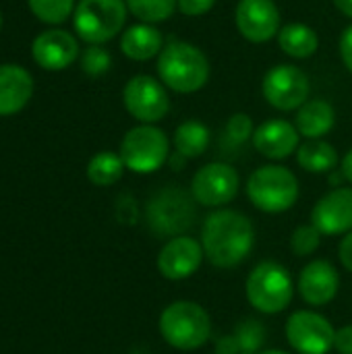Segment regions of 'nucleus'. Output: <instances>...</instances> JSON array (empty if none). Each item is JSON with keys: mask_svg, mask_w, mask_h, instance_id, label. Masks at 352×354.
<instances>
[{"mask_svg": "<svg viewBox=\"0 0 352 354\" xmlns=\"http://www.w3.org/2000/svg\"><path fill=\"white\" fill-rule=\"evenodd\" d=\"M301 133L297 127L282 118L261 122L253 133V147L268 160H286L297 153Z\"/></svg>", "mask_w": 352, "mask_h": 354, "instance_id": "obj_18", "label": "nucleus"}, {"mask_svg": "<svg viewBox=\"0 0 352 354\" xmlns=\"http://www.w3.org/2000/svg\"><path fill=\"white\" fill-rule=\"evenodd\" d=\"M286 340L299 354H328L334 348L336 330L317 311H295L286 322Z\"/></svg>", "mask_w": 352, "mask_h": 354, "instance_id": "obj_11", "label": "nucleus"}, {"mask_svg": "<svg viewBox=\"0 0 352 354\" xmlns=\"http://www.w3.org/2000/svg\"><path fill=\"white\" fill-rule=\"evenodd\" d=\"M158 75L168 89L195 93L210 79V60L195 44L170 39L158 56Z\"/></svg>", "mask_w": 352, "mask_h": 354, "instance_id": "obj_2", "label": "nucleus"}, {"mask_svg": "<svg viewBox=\"0 0 352 354\" xmlns=\"http://www.w3.org/2000/svg\"><path fill=\"white\" fill-rule=\"evenodd\" d=\"M239 172L224 162L201 166L191 180V195L203 207L228 205L239 193Z\"/></svg>", "mask_w": 352, "mask_h": 354, "instance_id": "obj_12", "label": "nucleus"}, {"mask_svg": "<svg viewBox=\"0 0 352 354\" xmlns=\"http://www.w3.org/2000/svg\"><path fill=\"white\" fill-rule=\"evenodd\" d=\"M112 66V56L106 48L102 46H89L81 54V68L89 77H100L108 73Z\"/></svg>", "mask_w": 352, "mask_h": 354, "instance_id": "obj_30", "label": "nucleus"}, {"mask_svg": "<svg viewBox=\"0 0 352 354\" xmlns=\"http://www.w3.org/2000/svg\"><path fill=\"white\" fill-rule=\"evenodd\" d=\"M29 10L48 25L64 23L75 12V0H27Z\"/></svg>", "mask_w": 352, "mask_h": 354, "instance_id": "obj_27", "label": "nucleus"}, {"mask_svg": "<svg viewBox=\"0 0 352 354\" xmlns=\"http://www.w3.org/2000/svg\"><path fill=\"white\" fill-rule=\"evenodd\" d=\"M131 15H135L141 23H160L174 15L178 8L176 0H124Z\"/></svg>", "mask_w": 352, "mask_h": 354, "instance_id": "obj_26", "label": "nucleus"}, {"mask_svg": "<svg viewBox=\"0 0 352 354\" xmlns=\"http://www.w3.org/2000/svg\"><path fill=\"white\" fill-rule=\"evenodd\" d=\"M259 354H288V353H284V351H263V353H259Z\"/></svg>", "mask_w": 352, "mask_h": 354, "instance_id": "obj_37", "label": "nucleus"}, {"mask_svg": "<svg viewBox=\"0 0 352 354\" xmlns=\"http://www.w3.org/2000/svg\"><path fill=\"white\" fill-rule=\"evenodd\" d=\"M311 224L328 236L352 232V189L336 187L311 209Z\"/></svg>", "mask_w": 352, "mask_h": 354, "instance_id": "obj_15", "label": "nucleus"}, {"mask_svg": "<svg viewBox=\"0 0 352 354\" xmlns=\"http://www.w3.org/2000/svg\"><path fill=\"white\" fill-rule=\"evenodd\" d=\"M334 4H336V8H338L344 17L352 19V0H334Z\"/></svg>", "mask_w": 352, "mask_h": 354, "instance_id": "obj_36", "label": "nucleus"}, {"mask_svg": "<svg viewBox=\"0 0 352 354\" xmlns=\"http://www.w3.org/2000/svg\"><path fill=\"white\" fill-rule=\"evenodd\" d=\"M334 124H336V112L328 100L305 102L299 108L297 120H295L297 131L307 139H322L334 129Z\"/></svg>", "mask_w": 352, "mask_h": 354, "instance_id": "obj_21", "label": "nucleus"}, {"mask_svg": "<svg viewBox=\"0 0 352 354\" xmlns=\"http://www.w3.org/2000/svg\"><path fill=\"white\" fill-rule=\"evenodd\" d=\"M338 255H340V261L344 266L346 272L352 274V232L344 234V239L340 241V247H338Z\"/></svg>", "mask_w": 352, "mask_h": 354, "instance_id": "obj_34", "label": "nucleus"}, {"mask_svg": "<svg viewBox=\"0 0 352 354\" xmlns=\"http://www.w3.org/2000/svg\"><path fill=\"white\" fill-rule=\"evenodd\" d=\"M245 295L255 311L266 315H276L290 305L295 295V284L284 266L276 261H261L247 276Z\"/></svg>", "mask_w": 352, "mask_h": 354, "instance_id": "obj_4", "label": "nucleus"}, {"mask_svg": "<svg viewBox=\"0 0 352 354\" xmlns=\"http://www.w3.org/2000/svg\"><path fill=\"white\" fill-rule=\"evenodd\" d=\"M340 290V274L338 270L326 261L315 259L307 263L299 276V295L311 307L330 305Z\"/></svg>", "mask_w": 352, "mask_h": 354, "instance_id": "obj_17", "label": "nucleus"}, {"mask_svg": "<svg viewBox=\"0 0 352 354\" xmlns=\"http://www.w3.org/2000/svg\"><path fill=\"white\" fill-rule=\"evenodd\" d=\"M322 245V232L313 224L297 226L290 236V251L297 257H309L313 255Z\"/></svg>", "mask_w": 352, "mask_h": 354, "instance_id": "obj_28", "label": "nucleus"}, {"mask_svg": "<svg viewBox=\"0 0 352 354\" xmlns=\"http://www.w3.org/2000/svg\"><path fill=\"white\" fill-rule=\"evenodd\" d=\"M342 174H344V178L352 185V149L344 156V160H342Z\"/></svg>", "mask_w": 352, "mask_h": 354, "instance_id": "obj_35", "label": "nucleus"}, {"mask_svg": "<svg viewBox=\"0 0 352 354\" xmlns=\"http://www.w3.org/2000/svg\"><path fill=\"white\" fill-rule=\"evenodd\" d=\"M195 203L193 195L180 187H164L147 203V224L160 236H180L195 222Z\"/></svg>", "mask_w": 352, "mask_h": 354, "instance_id": "obj_7", "label": "nucleus"}, {"mask_svg": "<svg viewBox=\"0 0 352 354\" xmlns=\"http://www.w3.org/2000/svg\"><path fill=\"white\" fill-rule=\"evenodd\" d=\"M334 348L338 351V354H352V326L336 330Z\"/></svg>", "mask_w": 352, "mask_h": 354, "instance_id": "obj_32", "label": "nucleus"}, {"mask_svg": "<svg viewBox=\"0 0 352 354\" xmlns=\"http://www.w3.org/2000/svg\"><path fill=\"white\" fill-rule=\"evenodd\" d=\"M253 133H255L253 120L245 112H237L228 118L224 127V143L228 147H239L247 143L249 139H253Z\"/></svg>", "mask_w": 352, "mask_h": 354, "instance_id": "obj_29", "label": "nucleus"}, {"mask_svg": "<svg viewBox=\"0 0 352 354\" xmlns=\"http://www.w3.org/2000/svg\"><path fill=\"white\" fill-rule=\"evenodd\" d=\"M120 50L127 58L145 62L151 60L154 56H160V52L164 50V35L160 33L158 27L149 23H137L122 31Z\"/></svg>", "mask_w": 352, "mask_h": 354, "instance_id": "obj_20", "label": "nucleus"}, {"mask_svg": "<svg viewBox=\"0 0 352 354\" xmlns=\"http://www.w3.org/2000/svg\"><path fill=\"white\" fill-rule=\"evenodd\" d=\"M178 10L187 17H201L210 12L216 4V0H176Z\"/></svg>", "mask_w": 352, "mask_h": 354, "instance_id": "obj_31", "label": "nucleus"}, {"mask_svg": "<svg viewBox=\"0 0 352 354\" xmlns=\"http://www.w3.org/2000/svg\"><path fill=\"white\" fill-rule=\"evenodd\" d=\"M33 95V79L19 64H0V116L21 112Z\"/></svg>", "mask_w": 352, "mask_h": 354, "instance_id": "obj_19", "label": "nucleus"}, {"mask_svg": "<svg viewBox=\"0 0 352 354\" xmlns=\"http://www.w3.org/2000/svg\"><path fill=\"white\" fill-rule=\"evenodd\" d=\"M297 162L303 170L311 174L330 172L338 164V151L332 143L324 139H307L297 149Z\"/></svg>", "mask_w": 352, "mask_h": 354, "instance_id": "obj_23", "label": "nucleus"}, {"mask_svg": "<svg viewBox=\"0 0 352 354\" xmlns=\"http://www.w3.org/2000/svg\"><path fill=\"white\" fill-rule=\"evenodd\" d=\"M118 153L131 172L151 174L170 158V143L162 129L154 124H139L122 137Z\"/></svg>", "mask_w": 352, "mask_h": 354, "instance_id": "obj_8", "label": "nucleus"}, {"mask_svg": "<svg viewBox=\"0 0 352 354\" xmlns=\"http://www.w3.org/2000/svg\"><path fill=\"white\" fill-rule=\"evenodd\" d=\"M205 253L203 247L197 239L180 234L170 239L160 255H158V270L166 280L178 282V280H187L191 278L203 261Z\"/></svg>", "mask_w": 352, "mask_h": 354, "instance_id": "obj_14", "label": "nucleus"}, {"mask_svg": "<svg viewBox=\"0 0 352 354\" xmlns=\"http://www.w3.org/2000/svg\"><path fill=\"white\" fill-rule=\"evenodd\" d=\"M127 12L124 0H79L73 12V25L83 41L102 46L122 31Z\"/></svg>", "mask_w": 352, "mask_h": 354, "instance_id": "obj_6", "label": "nucleus"}, {"mask_svg": "<svg viewBox=\"0 0 352 354\" xmlns=\"http://www.w3.org/2000/svg\"><path fill=\"white\" fill-rule=\"evenodd\" d=\"M122 102L127 112L143 124L162 120L170 110V97L166 85L149 75H135L122 89Z\"/></svg>", "mask_w": 352, "mask_h": 354, "instance_id": "obj_10", "label": "nucleus"}, {"mask_svg": "<svg viewBox=\"0 0 352 354\" xmlns=\"http://www.w3.org/2000/svg\"><path fill=\"white\" fill-rule=\"evenodd\" d=\"M210 141H212V133L199 120H185L174 131L176 153L183 156L185 160H195L201 153H205V149L210 147Z\"/></svg>", "mask_w": 352, "mask_h": 354, "instance_id": "obj_24", "label": "nucleus"}, {"mask_svg": "<svg viewBox=\"0 0 352 354\" xmlns=\"http://www.w3.org/2000/svg\"><path fill=\"white\" fill-rule=\"evenodd\" d=\"M340 56L344 66L352 73V25H349L340 37Z\"/></svg>", "mask_w": 352, "mask_h": 354, "instance_id": "obj_33", "label": "nucleus"}, {"mask_svg": "<svg viewBox=\"0 0 352 354\" xmlns=\"http://www.w3.org/2000/svg\"><path fill=\"white\" fill-rule=\"evenodd\" d=\"M237 29L251 44L270 41L280 33V10L274 0H239L234 12Z\"/></svg>", "mask_w": 352, "mask_h": 354, "instance_id": "obj_13", "label": "nucleus"}, {"mask_svg": "<svg viewBox=\"0 0 352 354\" xmlns=\"http://www.w3.org/2000/svg\"><path fill=\"white\" fill-rule=\"evenodd\" d=\"M261 91L270 106L282 112H290L299 110L305 102H309L311 83L299 66L276 64L266 73Z\"/></svg>", "mask_w": 352, "mask_h": 354, "instance_id": "obj_9", "label": "nucleus"}, {"mask_svg": "<svg viewBox=\"0 0 352 354\" xmlns=\"http://www.w3.org/2000/svg\"><path fill=\"white\" fill-rule=\"evenodd\" d=\"M31 56L37 66L46 71H64L79 56L77 37L64 29L41 31L31 44Z\"/></svg>", "mask_w": 352, "mask_h": 354, "instance_id": "obj_16", "label": "nucleus"}, {"mask_svg": "<svg viewBox=\"0 0 352 354\" xmlns=\"http://www.w3.org/2000/svg\"><path fill=\"white\" fill-rule=\"evenodd\" d=\"M249 201L266 214L288 212L299 199V180L293 170L276 164L257 168L247 180Z\"/></svg>", "mask_w": 352, "mask_h": 354, "instance_id": "obj_5", "label": "nucleus"}, {"mask_svg": "<svg viewBox=\"0 0 352 354\" xmlns=\"http://www.w3.org/2000/svg\"><path fill=\"white\" fill-rule=\"evenodd\" d=\"M0 27H2V15H0Z\"/></svg>", "mask_w": 352, "mask_h": 354, "instance_id": "obj_38", "label": "nucleus"}, {"mask_svg": "<svg viewBox=\"0 0 352 354\" xmlns=\"http://www.w3.org/2000/svg\"><path fill=\"white\" fill-rule=\"evenodd\" d=\"M278 44L284 54L290 58H309L319 48V37L313 27L305 23H288L278 33Z\"/></svg>", "mask_w": 352, "mask_h": 354, "instance_id": "obj_22", "label": "nucleus"}, {"mask_svg": "<svg viewBox=\"0 0 352 354\" xmlns=\"http://www.w3.org/2000/svg\"><path fill=\"white\" fill-rule=\"evenodd\" d=\"M160 334L178 351H197L212 336L210 313L193 301H174L160 315Z\"/></svg>", "mask_w": 352, "mask_h": 354, "instance_id": "obj_3", "label": "nucleus"}, {"mask_svg": "<svg viewBox=\"0 0 352 354\" xmlns=\"http://www.w3.org/2000/svg\"><path fill=\"white\" fill-rule=\"evenodd\" d=\"M255 245L253 222L237 209L212 212L201 228V247L214 268L230 270L247 259Z\"/></svg>", "mask_w": 352, "mask_h": 354, "instance_id": "obj_1", "label": "nucleus"}, {"mask_svg": "<svg viewBox=\"0 0 352 354\" xmlns=\"http://www.w3.org/2000/svg\"><path fill=\"white\" fill-rule=\"evenodd\" d=\"M124 168L127 166H124L120 153L100 151L87 164V178L95 187H110V185H114V183H118L122 178Z\"/></svg>", "mask_w": 352, "mask_h": 354, "instance_id": "obj_25", "label": "nucleus"}]
</instances>
